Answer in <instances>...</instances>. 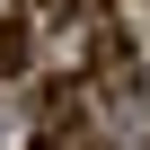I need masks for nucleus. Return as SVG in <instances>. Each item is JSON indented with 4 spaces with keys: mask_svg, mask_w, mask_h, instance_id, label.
I'll return each instance as SVG.
<instances>
[{
    "mask_svg": "<svg viewBox=\"0 0 150 150\" xmlns=\"http://www.w3.org/2000/svg\"><path fill=\"white\" fill-rule=\"evenodd\" d=\"M97 80H106V88H132V44H124L115 27H97Z\"/></svg>",
    "mask_w": 150,
    "mask_h": 150,
    "instance_id": "f257e3e1",
    "label": "nucleus"
},
{
    "mask_svg": "<svg viewBox=\"0 0 150 150\" xmlns=\"http://www.w3.org/2000/svg\"><path fill=\"white\" fill-rule=\"evenodd\" d=\"M0 71H27V27H18V18L0 27Z\"/></svg>",
    "mask_w": 150,
    "mask_h": 150,
    "instance_id": "f03ea898",
    "label": "nucleus"
},
{
    "mask_svg": "<svg viewBox=\"0 0 150 150\" xmlns=\"http://www.w3.org/2000/svg\"><path fill=\"white\" fill-rule=\"evenodd\" d=\"M27 9H44V18H71V9H80V0H27Z\"/></svg>",
    "mask_w": 150,
    "mask_h": 150,
    "instance_id": "7ed1b4c3",
    "label": "nucleus"
}]
</instances>
